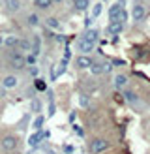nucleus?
<instances>
[{"label":"nucleus","mask_w":150,"mask_h":154,"mask_svg":"<svg viewBox=\"0 0 150 154\" xmlns=\"http://www.w3.org/2000/svg\"><path fill=\"white\" fill-rule=\"evenodd\" d=\"M101 10H103V6H101V4H96V6L92 8V13H90V17H92V19H96V17H100V13H101Z\"/></svg>","instance_id":"obj_18"},{"label":"nucleus","mask_w":150,"mask_h":154,"mask_svg":"<svg viewBox=\"0 0 150 154\" xmlns=\"http://www.w3.org/2000/svg\"><path fill=\"white\" fill-rule=\"evenodd\" d=\"M41 124H43V119H38V120H36V128H40Z\"/></svg>","instance_id":"obj_25"},{"label":"nucleus","mask_w":150,"mask_h":154,"mask_svg":"<svg viewBox=\"0 0 150 154\" xmlns=\"http://www.w3.org/2000/svg\"><path fill=\"white\" fill-rule=\"evenodd\" d=\"M4 6H6V10L10 13H17V11H21V8H22L21 0H4Z\"/></svg>","instance_id":"obj_7"},{"label":"nucleus","mask_w":150,"mask_h":154,"mask_svg":"<svg viewBox=\"0 0 150 154\" xmlns=\"http://www.w3.org/2000/svg\"><path fill=\"white\" fill-rule=\"evenodd\" d=\"M10 66L13 70H22V68L26 66V57L22 55L21 51H13L10 55Z\"/></svg>","instance_id":"obj_2"},{"label":"nucleus","mask_w":150,"mask_h":154,"mask_svg":"<svg viewBox=\"0 0 150 154\" xmlns=\"http://www.w3.org/2000/svg\"><path fill=\"white\" fill-rule=\"evenodd\" d=\"M0 45H4V36H0Z\"/></svg>","instance_id":"obj_26"},{"label":"nucleus","mask_w":150,"mask_h":154,"mask_svg":"<svg viewBox=\"0 0 150 154\" xmlns=\"http://www.w3.org/2000/svg\"><path fill=\"white\" fill-rule=\"evenodd\" d=\"M131 17H133V21H137V23H141V21H145V17H146V10H145V6L142 4H135L133 8H131Z\"/></svg>","instance_id":"obj_6"},{"label":"nucleus","mask_w":150,"mask_h":154,"mask_svg":"<svg viewBox=\"0 0 150 154\" xmlns=\"http://www.w3.org/2000/svg\"><path fill=\"white\" fill-rule=\"evenodd\" d=\"M17 77H15V75H6L4 77V79H2V87L4 88H8V90H11V88H15V87H17Z\"/></svg>","instance_id":"obj_10"},{"label":"nucleus","mask_w":150,"mask_h":154,"mask_svg":"<svg viewBox=\"0 0 150 154\" xmlns=\"http://www.w3.org/2000/svg\"><path fill=\"white\" fill-rule=\"evenodd\" d=\"M30 75L36 77V75H38V68H30Z\"/></svg>","instance_id":"obj_24"},{"label":"nucleus","mask_w":150,"mask_h":154,"mask_svg":"<svg viewBox=\"0 0 150 154\" xmlns=\"http://www.w3.org/2000/svg\"><path fill=\"white\" fill-rule=\"evenodd\" d=\"M0 85H2V77H0Z\"/></svg>","instance_id":"obj_28"},{"label":"nucleus","mask_w":150,"mask_h":154,"mask_svg":"<svg viewBox=\"0 0 150 154\" xmlns=\"http://www.w3.org/2000/svg\"><path fill=\"white\" fill-rule=\"evenodd\" d=\"M111 70H112V62H109V60H103V62H94L92 66H90V72H92L94 75L109 73Z\"/></svg>","instance_id":"obj_4"},{"label":"nucleus","mask_w":150,"mask_h":154,"mask_svg":"<svg viewBox=\"0 0 150 154\" xmlns=\"http://www.w3.org/2000/svg\"><path fill=\"white\" fill-rule=\"evenodd\" d=\"M26 21H28V25H30V26H38V25H40V17H38V15H34V13H32V15H28V19H26Z\"/></svg>","instance_id":"obj_19"},{"label":"nucleus","mask_w":150,"mask_h":154,"mask_svg":"<svg viewBox=\"0 0 150 154\" xmlns=\"http://www.w3.org/2000/svg\"><path fill=\"white\" fill-rule=\"evenodd\" d=\"M90 6V0H73V8L77 11H86Z\"/></svg>","instance_id":"obj_12"},{"label":"nucleus","mask_w":150,"mask_h":154,"mask_svg":"<svg viewBox=\"0 0 150 154\" xmlns=\"http://www.w3.org/2000/svg\"><path fill=\"white\" fill-rule=\"evenodd\" d=\"M79 51L82 53V55H88V53H92L94 51V47H96V43H90V42H86V40H82L81 38V42H79Z\"/></svg>","instance_id":"obj_9"},{"label":"nucleus","mask_w":150,"mask_h":154,"mask_svg":"<svg viewBox=\"0 0 150 154\" xmlns=\"http://www.w3.org/2000/svg\"><path fill=\"white\" fill-rule=\"evenodd\" d=\"M17 49H19L21 53H28L30 49H32V43H30L28 40H19V43H17Z\"/></svg>","instance_id":"obj_15"},{"label":"nucleus","mask_w":150,"mask_h":154,"mask_svg":"<svg viewBox=\"0 0 150 154\" xmlns=\"http://www.w3.org/2000/svg\"><path fill=\"white\" fill-rule=\"evenodd\" d=\"M34 85H36V90H40V92H43L45 88H47V85H45V81H43V79H36V83H34Z\"/></svg>","instance_id":"obj_20"},{"label":"nucleus","mask_w":150,"mask_h":154,"mask_svg":"<svg viewBox=\"0 0 150 154\" xmlns=\"http://www.w3.org/2000/svg\"><path fill=\"white\" fill-rule=\"evenodd\" d=\"M94 64V60H92V57L90 55H81L75 58V66H77V70H90V66Z\"/></svg>","instance_id":"obj_5"},{"label":"nucleus","mask_w":150,"mask_h":154,"mask_svg":"<svg viewBox=\"0 0 150 154\" xmlns=\"http://www.w3.org/2000/svg\"><path fill=\"white\" fill-rule=\"evenodd\" d=\"M45 25L49 28H52V30H56V28H60V21L56 17H49V19H45Z\"/></svg>","instance_id":"obj_16"},{"label":"nucleus","mask_w":150,"mask_h":154,"mask_svg":"<svg viewBox=\"0 0 150 154\" xmlns=\"http://www.w3.org/2000/svg\"><path fill=\"white\" fill-rule=\"evenodd\" d=\"M38 141H40V134H36V135L30 137V145H32V147H34V145H36Z\"/></svg>","instance_id":"obj_22"},{"label":"nucleus","mask_w":150,"mask_h":154,"mask_svg":"<svg viewBox=\"0 0 150 154\" xmlns=\"http://www.w3.org/2000/svg\"><path fill=\"white\" fill-rule=\"evenodd\" d=\"M124 98H126L130 103H137V100H139L135 92H131V90H126V88H124Z\"/></svg>","instance_id":"obj_17"},{"label":"nucleus","mask_w":150,"mask_h":154,"mask_svg":"<svg viewBox=\"0 0 150 154\" xmlns=\"http://www.w3.org/2000/svg\"><path fill=\"white\" fill-rule=\"evenodd\" d=\"M126 85H128V77H126V75H116V77H115V87H116L118 90H124Z\"/></svg>","instance_id":"obj_13"},{"label":"nucleus","mask_w":150,"mask_h":154,"mask_svg":"<svg viewBox=\"0 0 150 154\" xmlns=\"http://www.w3.org/2000/svg\"><path fill=\"white\" fill-rule=\"evenodd\" d=\"M34 6L38 10H49L52 6V0H34Z\"/></svg>","instance_id":"obj_14"},{"label":"nucleus","mask_w":150,"mask_h":154,"mask_svg":"<svg viewBox=\"0 0 150 154\" xmlns=\"http://www.w3.org/2000/svg\"><path fill=\"white\" fill-rule=\"evenodd\" d=\"M17 43H19V38L17 36H8L4 38V45L8 49H17Z\"/></svg>","instance_id":"obj_11"},{"label":"nucleus","mask_w":150,"mask_h":154,"mask_svg":"<svg viewBox=\"0 0 150 154\" xmlns=\"http://www.w3.org/2000/svg\"><path fill=\"white\" fill-rule=\"evenodd\" d=\"M52 2H55V4H58V2H62V0H52Z\"/></svg>","instance_id":"obj_27"},{"label":"nucleus","mask_w":150,"mask_h":154,"mask_svg":"<svg viewBox=\"0 0 150 154\" xmlns=\"http://www.w3.org/2000/svg\"><path fill=\"white\" fill-rule=\"evenodd\" d=\"M0 147H2L4 152H15L19 147V139L15 135H4L2 141H0Z\"/></svg>","instance_id":"obj_1"},{"label":"nucleus","mask_w":150,"mask_h":154,"mask_svg":"<svg viewBox=\"0 0 150 154\" xmlns=\"http://www.w3.org/2000/svg\"><path fill=\"white\" fill-rule=\"evenodd\" d=\"M81 107H88V103H90V98L88 96H81Z\"/></svg>","instance_id":"obj_21"},{"label":"nucleus","mask_w":150,"mask_h":154,"mask_svg":"<svg viewBox=\"0 0 150 154\" xmlns=\"http://www.w3.org/2000/svg\"><path fill=\"white\" fill-rule=\"evenodd\" d=\"M82 40H86V42H90V43H96L98 40H100V30H96V28L86 30V32L82 34Z\"/></svg>","instance_id":"obj_8"},{"label":"nucleus","mask_w":150,"mask_h":154,"mask_svg":"<svg viewBox=\"0 0 150 154\" xmlns=\"http://www.w3.org/2000/svg\"><path fill=\"white\" fill-rule=\"evenodd\" d=\"M109 147H111V143L107 139L96 137V139H92V143H90V152H92V154H103Z\"/></svg>","instance_id":"obj_3"},{"label":"nucleus","mask_w":150,"mask_h":154,"mask_svg":"<svg viewBox=\"0 0 150 154\" xmlns=\"http://www.w3.org/2000/svg\"><path fill=\"white\" fill-rule=\"evenodd\" d=\"M32 109H34V111L40 109V103H38V100H34V102H32Z\"/></svg>","instance_id":"obj_23"}]
</instances>
